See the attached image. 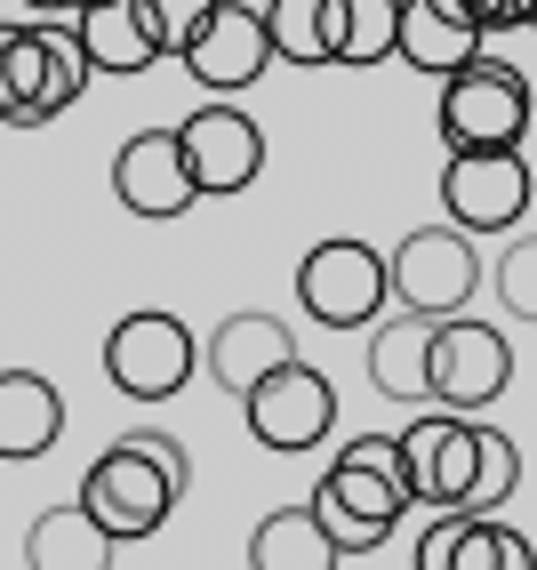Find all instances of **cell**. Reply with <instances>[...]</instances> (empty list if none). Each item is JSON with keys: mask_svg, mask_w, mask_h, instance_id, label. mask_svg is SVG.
Here are the masks:
<instances>
[{"mask_svg": "<svg viewBox=\"0 0 537 570\" xmlns=\"http://www.w3.org/2000/svg\"><path fill=\"white\" fill-rule=\"evenodd\" d=\"M441 9H466V0H441Z\"/></svg>", "mask_w": 537, "mask_h": 570, "instance_id": "obj_31", "label": "cell"}, {"mask_svg": "<svg viewBox=\"0 0 537 570\" xmlns=\"http://www.w3.org/2000/svg\"><path fill=\"white\" fill-rule=\"evenodd\" d=\"M241 417H249V434L265 442V450H321L329 442V426H337V386L314 370V362H281L274 377H257L249 386V402H241Z\"/></svg>", "mask_w": 537, "mask_h": 570, "instance_id": "obj_10", "label": "cell"}, {"mask_svg": "<svg viewBox=\"0 0 537 570\" xmlns=\"http://www.w3.org/2000/svg\"><path fill=\"white\" fill-rule=\"evenodd\" d=\"M506 386H514V346H506V330H489V322H474V314L434 322V346H426V402H434V410L481 417Z\"/></svg>", "mask_w": 537, "mask_h": 570, "instance_id": "obj_7", "label": "cell"}, {"mask_svg": "<svg viewBox=\"0 0 537 570\" xmlns=\"http://www.w3.org/2000/svg\"><path fill=\"white\" fill-rule=\"evenodd\" d=\"M337 539L321 530L314 507H274L249 530V570H337Z\"/></svg>", "mask_w": 537, "mask_h": 570, "instance_id": "obj_22", "label": "cell"}, {"mask_svg": "<svg viewBox=\"0 0 537 570\" xmlns=\"http://www.w3.org/2000/svg\"><path fill=\"white\" fill-rule=\"evenodd\" d=\"M281 362H297V330L281 314H257V306L225 314L201 337V370L217 377V394H233V402H249V386H257V377H274Z\"/></svg>", "mask_w": 537, "mask_h": 570, "instance_id": "obj_15", "label": "cell"}, {"mask_svg": "<svg viewBox=\"0 0 537 570\" xmlns=\"http://www.w3.org/2000/svg\"><path fill=\"white\" fill-rule=\"evenodd\" d=\"M321 530L337 539V554H377L394 539V522L409 514V482H401V434H354L329 459V474L314 482Z\"/></svg>", "mask_w": 537, "mask_h": 570, "instance_id": "obj_1", "label": "cell"}, {"mask_svg": "<svg viewBox=\"0 0 537 570\" xmlns=\"http://www.w3.org/2000/svg\"><path fill=\"white\" fill-rule=\"evenodd\" d=\"M394 274V306L417 322H449V314H474V289H481V257L466 225H417L401 234V249L386 257Z\"/></svg>", "mask_w": 537, "mask_h": 570, "instance_id": "obj_5", "label": "cell"}, {"mask_svg": "<svg viewBox=\"0 0 537 570\" xmlns=\"http://www.w3.org/2000/svg\"><path fill=\"white\" fill-rule=\"evenodd\" d=\"M72 24H81L89 72H112V81H129V72L161 65V41H152L145 0H81V9H72Z\"/></svg>", "mask_w": 537, "mask_h": 570, "instance_id": "obj_17", "label": "cell"}, {"mask_svg": "<svg viewBox=\"0 0 537 570\" xmlns=\"http://www.w3.org/2000/svg\"><path fill=\"white\" fill-rule=\"evenodd\" d=\"M24 570H112V539L89 522V507H49L24 530Z\"/></svg>", "mask_w": 537, "mask_h": 570, "instance_id": "obj_21", "label": "cell"}, {"mask_svg": "<svg viewBox=\"0 0 537 570\" xmlns=\"http://www.w3.org/2000/svg\"><path fill=\"white\" fill-rule=\"evenodd\" d=\"M426 346H434V322L417 314H386L369 330V386L386 402H426Z\"/></svg>", "mask_w": 537, "mask_h": 570, "instance_id": "obj_20", "label": "cell"}, {"mask_svg": "<svg viewBox=\"0 0 537 570\" xmlns=\"http://www.w3.org/2000/svg\"><path fill=\"white\" fill-rule=\"evenodd\" d=\"M529 202H537V177H529L521 145H506V154H449V169H441V209H449V225H466L474 242L521 225Z\"/></svg>", "mask_w": 537, "mask_h": 570, "instance_id": "obj_9", "label": "cell"}, {"mask_svg": "<svg viewBox=\"0 0 537 570\" xmlns=\"http://www.w3.org/2000/svg\"><path fill=\"white\" fill-rule=\"evenodd\" d=\"M497 297H506V314L514 322H537V234H521V242H506V257H497Z\"/></svg>", "mask_w": 537, "mask_h": 570, "instance_id": "obj_26", "label": "cell"}, {"mask_svg": "<svg viewBox=\"0 0 537 570\" xmlns=\"http://www.w3.org/2000/svg\"><path fill=\"white\" fill-rule=\"evenodd\" d=\"M297 306L314 314L321 330H377L394 306V274H386V249L361 242V234H329L305 249L297 265Z\"/></svg>", "mask_w": 537, "mask_h": 570, "instance_id": "obj_4", "label": "cell"}, {"mask_svg": "<svg viewBox=\"0 0 537 570\" xmlns=\"http://www.w3.org/2000/svg\"><path fill=\"white\" fill-rule=\"evenodd\" d=\"M474 466H481V417H409V434H401V482H409V499L417 507H441L457 514L474 499Z\"/></svg>", "mask_w": 537, "mask_h": 570, "instance_id": "obj_11", "label": "cell"}, {"mask_svg": "<svg viewBox=\"0 0 537 570\" xmlns=\"http://www.w3.org/2000/svg\"><path fill=\"white\" fill-rule=\"evenodd\" d=\"M121 442H129V450H145L152 466H169L177 482H193V459H185V442H177V434H161V426H129Z\"/></svg>", "mask_w": 537, "mask_h": 570, "instance_id": "obj_28", "label": "cell"}, {"mask_svg": "<svg viewBox=\"0 0 537 570\" xmlns=\"http://www.w3.org/2000/svg\"><path fill=\"white\" fill-rule=\"evenodd\" d=\"M24 9H32V17H72L81 0H24Z\"/></svg>", "mask_w": 537, "mask_h": 570, "instance_id": "obj_30", "label": "cell"}, {"mask_svg": "<svg viewBox=\"0 0 537 570\" xmlns=\"http://www.w3.org/2000/svg\"><path fill=\"white\" fill-rule=\"evenodd\" d=\"M217 0H145V17H152V41H161V57H185V41L209 24Z\"/></svg>", "mask_w": 537, "mask_h": 570, "instance_id": "obj_27", "label": "cell"}, {"mask_svg": "<svg viewBox=\"0 0 537 570\" xmlns=\"http://www.w3.org/2000/svg\"><path fill=\"white\" fill-rule=\"evenodd\" d=\"M193 370H201V337L185 330L177 314H121L105 337V377L121 386L129 402H169L193 386Z\"/></svg>", "mask_w": 537, "mask_h": 570, "instance_id": "obj_8", "label": "cell"}, {"mask_svg": "<svg viewBox=\"0 0 537 570\" xmlns=\"http://www.w3.org/2000/svg\"><path fill=\"white\" fill-rule=\"evenodd\" d=\"M265 65H274V32H265V9H249V0H217L209 24L185 41V72H193L209 97L257 89Z\"/></svg>", "mask_w": 537, "mask_h": 570, "instance_id": "obj_13", "label": "cell"}, {"mask_svg": "<svg viewBox=\"0 0 537 570\" xmlns=\"http://www.w3.org/2000/svg\"><path fill=\"white\" fill-rule=\"evenodd\" d=\"M112 202H121L129 217H152V225H169V217H185L201 202L177 129H137L121 154H112Z\"/></svg>", "mask_w": 537, "mask_h": 570, "instance_id": "obj_14", "label": "cell"}, {"mask_svg": "<svg viewBox=\"0 0 537 570\" xmlns=\"http://www.w3.org/2000/svg\"><path fill=\"white\" fill-rule=\"evenodd\" d=\"M466 17H474L481 32H506V24H514V0H466Z\"/></svg>", "mask_w": 537, "mask_h": 570, "instance_id": "obj_29", "label": "cell"}, {"mask_svg": "<svg viewBox=\"0 0 537 570\" xmlns=\"http://www.w3.org/2000/svg\"><path fill=\"white\" fill-rule=\"evenodd\" d=\"M177 145H185V161H193V185H201V202H225V194H249L257 169H265V129L249 121L241 105H193L177 121Z\"/></svg>", "mask_w": 537, "mask_h": 570, "instance_id": "obj_12", "label": "cell"}, {"mask_svg": "<svg viewBox=\"0 0 537 570\" xmlns=\"http://www.w3.org/2000/svg\"><path fill=\"white\" fill-rule=\"evenodd\" d=\"M521 490V450H514V434H497V426H481V466H474V499L457 507V514H497Z\"/></svg>", "mask_w": 537, "mask_h": 570, "instance_id": "obj_25", "label": "cell"}, {"mask_svg": "<svg viewBox=\"0 0 537 570\" xmlns=\"http://www.w3.org/2000/svg\"><path fill=\"white\" fill-rule=\"evenodd\" d=\"M64 434V394L49 386L41 370H0V459H49Z\"/></svg>", "mask_w": 537, "mask_h": 570, "instance_id": "obj_18", "label": "cell"}, {"mask_svg": "<svg viewBox=\"0 0 537 570\" xmlns=\"http://www.w3.org/2000/svg\"><path fill=\"white\" fill-rule=\"evenodd\" d=\"M489 32L466 17V9H441V0H401V49L409 72H434V81H449V72H466L481 57Z\"/></svg>", "mask_w": 537, "mask_h": 570, "instance_id": "obj_19", "label": "cell"}, {"mask_svg": "<svg viewBox=\"0 0 537 570\" xmlns=\"http://www.w3.org/2000/svg\"><path fill=\"white\" fill-rule=\"evenodd\" d=\"M417 570H537V547L497 514H441L417 539Z\"/></svg>", "mask_w": 537, "mask_h": 570, "instance_id": "obj_16", "label": "cell"}, {"mask_svg": "<svg viewBox=\"0 0 537 570\" xmlns=\"http://www.w3.org/2000/svg\"><path fill=\"white\" fill-rule=\"evenodd\" d=\"M529 121H537L529 72L506 57H474L466 72H449L441 105H434V129L449 154H506V145L529 137Z\"/></svg>", "mask_w": 537, "mask_h": 570, "instance_id": "obj_3", "label": "cell"}, {"mask_svg": "<svg viewBox=\"0 0 537 570\" xmlns=\"http://www.w3.org/2000/svg\"><path fill=\"white\" fill-rule=\"evenodd\" d=\"M89 89V49L72 17H24L0 24V121L41 129L57 112H72Z\"/></svg>", "mask_w": 537, "mask_h": 570, "instance_id": "obj_2", "label": "cell"}, {"mask_svg": "<svg viewBox=\"0 0 537 570\" xmlns=\"http://www.w3.org/2000/svg\"><path fill=\"white\" fill-rule=\"evenodd\" d=\"M265 32L281 65H329V0H265Z\"/></svg>", "mask_w": 537, "mask_h": 570, "instance_id": "obj_24", "label": "cell"}, {"mask_svg": "<svg viewBox=\"0 0 537 570\" xmlns=\"http://www.w3.org/2000/svg\"><path fill=\"white\" fill-rule=\"evenodd\" d=\"M401 49V0H329V65H386Z\"/></svg>", "mask_w": 537, "mask_h": 570, "instance_id": "obj_23", "label": "cell"}, {"mask_svg": "<svg viewBox=\"0 0 537 570\" xmlns=\"http://www.w3.org/2000/svg\"><path fill=\"white\" fill-rule=\"evenodd\" d=\"M177 499H185V482L169 466H152L145 450H129V442H112L105 459H89V474H81V507H89V522L112 547L152 539V530L177 514Z\"/></svg>", "mask_w": 537, "mask_h": 570, "instance_id": "obj_6", "label": "cell"}]
</instances>
